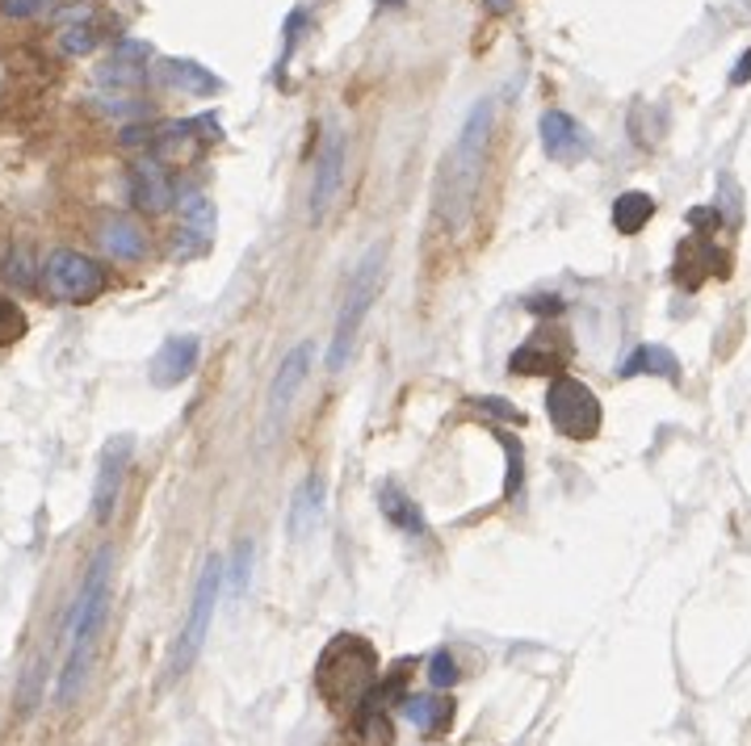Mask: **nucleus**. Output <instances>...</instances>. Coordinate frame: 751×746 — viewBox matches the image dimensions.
Listing matches in <instances>:
<instances>
[{
  "instance_id": "10",
  "label": "nucleus",
  "mask_w": 751,
  "mask_h": 746,
  "mask_svg": "<svg viewBox=\"0 0 751 746\" xmlns=\"http://www.w3.org/2000/svg\"><path fill=\"white\" fill-rule=\"evenodd\" d=\"M126 197H130V206L139 215H164L177 202V185L164 172V164L156 156H148L139 159V164H130V172H126Z\"/></svg>"
},
{
  "instance_id": "9",
  "label": "nucleus",
  "mask_w": 751,
  "mask_h": 746,
  "mask_svg": "<svg viewBox=\"0 0 751 746\" xmlns=\"http://www.w3.org/2000/svg\"><path fill=\"white\" fill-rule=\"evenodd\" d=\"M311 365H315L311 344H298V348H290L282 357V365L273 373V386H269V399H265V433H273V428L282 424V415L290 411V403H294L298 386L307 382Z\"/></svg>"
},
{
  "instance_id": "3",
  "label": "nucleus",
  "mask_w": 751,
  "mask_h": 746,
  "mask_svg": "<svg viewBox=\"0 0 751 746\" xmlns=\"http://www.w3.org/2000/svg\"><path fill=\"white\" fill-rule=\"evenodd\" d=\"M378 687V654L366 638L341 633L332 638L319 663H315V692L323 696L328 709L336 713H357Z\"/></svg>"
},
{
  "instance_id": "15",
  "label": "nucleus",
  "mask_w": 751,
  "mask_h": 746,
  "mask_svg": "<svg viewBox=\"0 0 751 746\" xmlns=\"http://www.w3.org/2000/svg\"><path fill=\"white\" fill-rule=\"evenodd\" d=\"M722 265H726V256H718V248H714L710 240H701V235H697V240H689V244L680 248V260H676V281H680L685 290H697L701 281L714 278V273H718V278H726V269H722Z\"/></svg>"
},
{
  "instance_id": "11",
  "label": "nucleus",
  "mask_w": 751,
  "mask_h": 746,
  "mask_svg": "<svg viewBox=\"0 0 751 746\" xmlns=\"http://www.w3.org/2000/svg\"><path fill=\"white\" fill-rule=\"evenodd\" d=\"M537 130H542V152L555 164H575V159H584L593 152L588 130L575 123L571 114H563V110H546Z\"/></svg>"
},
{
  "instance_id": "32",
  "label": "nucleus",
  "mask_w": 751,
  "mask_h": 746,
  "mask_svg": "<svg viewBox=\"0 0 751 746\" xmlns=\"http://www.w3.org/2000/svg\"><path fill=\"white\" fill-rule=\"evenodd\" d=\"M101 110L114 114V118H143L148 114V105L135 101V97H101Z\"/></svg>"
},
{
  "instance_id": "34",
  "label": "nucleus",
  "mask_w": 751,
  "mask_h": 746,
  "mask_svg": "<svg viewBox=\"0 0 751 746\" xmlns=\"http://www.w3.org/2000/svg\"><path fill=\"white\" fill-rule=\"evenodd\" d=\"M504 449H508V487H504V491L512 496V491H521V445H512V440L504 436Z\"/></svg>"
},
{
  "instance_id": "16",
  "label": "nucleus",
  "mask_w": 751,
  "mask_h": 746,
  "mask_svg": "<svg viewBox=\"0 0 751 746\" xmlns=\"http://www.w3.org/2000/svg\"><path fill=\"white\" fill-rule=\"evenodd\" d=\"M160 76L173 85V89H181L189 97H215L222 93V80L211 72V67H202L198 60H164L160 67Z\"/></svg>"
},
{
  "instance_id": "13",
  "label": "nucleus",
  "mask_w": 751,
  "mask_h": 746,
  "mask_svg": "<svg viewBox=\"0 0 751 746\" xmlns=\"http://www.w3.org/2000/svg\"><path fill=\"white\" fill-rule=\"evenodd\" d=\"M97 244H101V252H105L110 260H118V265H139V260L148 256V231H143V222H135V218L110 215L97 227Z\"/></svg>"
},
{
  "instance_id": "30",
  "label": "nucleus",
  "mask_w": 751,
  "mask_h": 746,
  "mask_svg": "<svg viewBox=\"0 0 751 746\" xmlns=\"http://www.w3.org/2000/svg\"><path fill=\"white\" fill-rule=\"evenodd\" d=\"M303 26H307V13L294 9V13L285 17V47H282V55H278V80H282L285 67H290V55H294V47H298V38H303Z\"/></svg>"
},
{
  "instance_id": "33",
  "label": "nucleus",
  "mask_w": 751,
  "mask_h": 746,
  "mask_svg": "<svg viewBox=\"0 0 751 746\" xmlns=\"http://www.w3.org/2000/svg\"><path fill=\"white\" fill-rule=\"evenodd\" d=\"M118 143L123 147H152L156 143V126H123Z\"/></svg>"
},
{
  "instance_id": "14",
  "label": "nucleus",
  "mask_w": 751,
  "mask_h": 746,
  "mask_svg": "<svg viewBox=\"0 0 751 746\" xmlns=\"http://www.w3.org/2000/svg\"><path fill=\"white\" fill-rule=\"evenodd\" d=\"M341 181H345V139L332 134V139L323 143L319 159H315V189H311V218L315 222L328 215L332 197L341 193Z\"/></svg>"
},
{
  "instance_id": "18",
  "label": "nucleus",
  "mask_w": 751,
  "mask_h": 746,
  "mask_svg": "<svg viewBox=\"0 0 751 746\" xmlns=\"http://www.w3.org/2000/svg\"><path fill=\"white\" fill-rule=\"evenodd\" d=\"M404 713L420 734L437 738V734H445L454 725V700H441V696H404Z\"/></svg>"
},
{
  "instance_id": "31",
  "label": "nucleus",
  "mask_w": 751,
  "mask_h": 746,
  "mask_svg": "<svg viewBox=\"0 0 751 746\" xmlns=\"http://www.w3.org/2000/svg\"><path fill=\"white\" fill-rule=\"evenodd\" d=\"M429 684L433 687H454L458 684V663L449 651H437L429 658Z\"/></svg>"
},
{
  "instance_id": "29",
  "label": "nucleus",
  "mask_w": 751,
  "mask_h": 746,
  "mask_svg": "<svg viewBox=\"0 0 751 746\" xmlns=\"http://www.w3.org/2000/svg\"><path fill=\"white\" fill-rule=\"evenodd\" d=\"M60 0H0V17L9 22H30V17H47L55 13Z\"/></svg>"
},
{
  "instance_id": "12",
  "label": "nucleus",
  "mask_w": 751,
  "mask_h": 746,
  "mask_svg": "<svg viewBox=\"0 0 751 746\" xmlns=\"http://www.w3.org/2000/svg\"><path fill=\"white\" fill-rule=\"evenodd\" d=\"M198 352H202L198 336H168V340L156 348L152 365H148V377H152V386H160V390H168V386H181L189 373L198 370Z\"/></svg>"
},
{
  "instance_id": "6",
  "label": "nucleus",
  "mask_w": 751,
  "mask_h": 746,
  "mask_svg": "<svg viewBox=\"0 0 751 746\" xmlns=\"http://www.w3.org/2000/svg\"><path fill=\"white\" fill-rule=\"evenodd\" d=\"M546 420L567 440H593L600 433V403L580 377H555L546 390Z\"/></svg>"
},
{
  "instance_id": "4",
  "label": "nucleus",
  "mask_w": 751,
  "mask_h": 746,
  "mask_svg": "<svg viewBox=\"0 0 751 746\" xmlns=\"http://www.w3.org/2000/svg\"><path fill=\"white\" fill-rule=\"evenodd\" d=\"M382 269H386V244H374L348 278L345 303H341V314H336V332H332V348H328V370H345L348 348L361 332V319L370 314L378 290H382Z\"/></svg>"
},
{
  "instance_id": "23",
  "label": "nucleus",
  "mask_w": 751,
  "mask_h": 746,
  "mask_svg": "<svg viewBox=\"0 0 751 746\" xmlns=\"http://www.w3.org/2000/svg\"><path fill=\"white\" fill-rule=\"evenodd\" d=\"M378 507H382V516H386L391 525H399L404 532H424V516H420V507H416V503H411L395 483H386V487L378 491Z\"/></svg>"
},
{
  "instance_id": "2",
  "label": "nucleus",
  "mask_w": 751,
  "mask_h": 746,
  "mask_svg": "<svg viewBox=\"0 0 751 746\" xmlns=\"http://www.w3.org/2000/svg\"><path fill=\"white\" fill-rule=\"evenodd\" d=\"M110 562L114 554L110 550H97V558L89 562V575L80 583V595H76V608H72V646H67V663H63V676H60V692L55 700L60 705H72L76 692L85 684L89 676V663H93V646H97V633L105 625V613H110Z\"/></svg>"
},
{
  "instance_id": "27",
  "label": "nucleus",
  "mask_w": 751,
  "mask_h": 746,
  "mask_svg": "<svg viewBox=\"0 0 751 746\" xmlns=\"http://www.w3.org/2000/svg\"><path fill=\"white\" fill-rule=\"evenodd\" d=\"M26 311L13 303V298H0V348H9V344H17L26 336Z\"/></svg>"
},
{
  "instance_id": "19",
  "label": "nucleus",
  "mask_w": 751,
  "mask_h": 746,
  "mask_svg": "<svg viewBox=\"0 0 751 746\" xmlns=\"http://www.w3.org/2000/svg\"><path fill=\"white\" fill-rule=\"evenodd\" d=\"M642 373L663 377V382H680V361H676L667 348H659V344H642V348H634L626 357L622 377H642Z\"/></svg>"
},
{
  "instance_id": "22",
  "label": "nucleus",
  "mask_w": 751,
  "mask_h": 746,
  "mask_svg": "<svg viewBox=\"0 0 751 746\" xmlns=\"http://www.w3.org/2000/svg\"><path fill=\"white\" fill-rule=\"evenodd\" d=\"M55 42H60L63 60H85V55H93L97 51L101 34H97V26L89 22V13H80V17H72V22L55 34Z\"/></svg>"
},
{
  "instance_id": "37",
  "label": "nucleus",
  "mask_w": 751,
  "mask_h": 746,
  "mask_svg": "<svg viewBox=\"0 0 751 746\" xmlns=\"http://www.w3.org/2000/svg\"><path fill=\"white\" fill-rule=\"evenodd\" d=\"M382 4H404V0H382Z\"/></svg>"
},
{
  "instance_id": "36",
  "label": "nucleus",
  "mask_w": 751,
  "mask_h": 746,
  "mask_svg": "<svg viewBox=\"0 0 751 746\" xmlns=\"http://www.w3.org/2000/svg\"><path fill=\"white\" fill-rule=\"evenodd\" d=\"M487 4H492V9H496V13H500V9H508V0H487Z\"/></svg>"
},
{
  "instance_id": "1",
  "label": "nucleus",
  "mask_w": 751,
  "mask_h": 746,
  "mask_svg": "<svg viewBox=\"0 0 751 746\" xmlns=\"http://www.w3.org/2000/svg\"><path fill=\"white\" fill-rule=\"evenodd\" d=\"M492 123H496V105L479 101L467 114L462 130H458L454 152L445 156V172H441L437 189V215L449 227H462L467 215L474 210V193H479V181H483V156H487Z\"/></svg>"
},
{
  "instance_id": "26",
  "label": "nucleus",
  "mask_w": 751,
  "mask_h": 746,
  "mask_svg": "<svg viewBox=\"0 0 751 746\" xmlns=\"http://www.w3.org/2000/svg\"><path fill=\"white\" fill-rule=\"evenodd\" d=\"M357 738H361L357 746H391L395 730L382 713V705H361L357 709Z\"/></svg>"
},
{
  "instance_id": "7",
  "label": "nucleus",
  "mask_w": 751,
  "mask_h": 746,
  "mask_svg": "<svg viewBox=\"0 0 751 746\" xmlns=\"http://www.w3.org/2000/svg\"><path fill=\"white\" fill-rule=\"evenodd\" d=\"M219 583H222V562L211 558L202 566V579L193 588V604H189V621L173 646V658H168V676H186L193 667V658L202 654V642H206V629H211V617H215V600H219Z\"/></svg>"
},
{
  "instance_id": "25",
  "label": "nucleus",
  "mask_w": 751,
  "mask_h": 746,
  "mask_svg": "<svg viewBox=\"0 0 751 746\" xmlns=\"http://www.w3.org/2000/svg\"><path fill=\"white\" fill-rule=\"evenodd\" d=\"M559 365H563V357L550 352V348H542V340H530L525 348H517L512 361H508L512 373H555Z\"/></svg>"
},
{
  "instance_id": "8",
  "label": "nucleus",
  "mask_w": 751,
  "mask_h": 746,
  "mask_svg": "<svg viewBox=\"0 0 751 746\" xmlns=\"http://www.w3.org/2000/svg\"><path fill=\"white\" fill-rule=\"evenodd\" d=\"M130 453H135V440H130V436H114V440L101 449L97 483H93L97 525H110V520H114V507H118V496H123V478H126V466H130Z\"/></svg>"
},
{
  "instance_id": "5",
  "label": "nucleus",
  "mask_w": 751,
  "mask_h": 746,
  "mask_svg": "<svg viewBox=\"0 0 751 746\" xmlns=\"http://www.w3.org/2000/svg\"><path fill=\"white\" fill-rule=\"evenodd\" d=\"M42 281H47L51 298L72 303V307H85V303H93V298L105 294L110 273L97 265L93 256H85V252L55 248L47 256V265H42Z\"/></svg>"
},
{
  "instance_id": "17",
  "label": "nucleus",
  "mask_w": 751,
  "mask_h": 746,
  "mask_svg": "<svg viewBox=\"0 0 751 746\" xmlns=\"http://www.w3.org/2000/svg\"><path fill=\"white\" fill-rule=\"evenodd\" d=\"M319 512H323V478H319V474H307V478L298 483L294 499H290V537L303 541V537L319 525Z\"/></svg>"
},
{
  "instance_id": "24",
  "label": "nucleus",
  "mask_w": 751,
  "mask_h": 746,
  "mask_svg": "<svg viewBox=\"0 0 751 746\" xmlns=\"http://www.w3.org/2000/svg\"><path fill=\"white\" fill-rule=\"evenodd\" d=\"M148 76H152V67H148V63L118 60V55H110V60L97 67L101 89H139V85H148Z\"/></svg>"
},
{
  "instance_id": "35",
  "label": "nucleus",
  "mask_w": 751,
  "mask_h": 746,
  "mask_svg": "<svg viewBox=\"0 0 751 746\" xmlns=\"http://www.w3.org/2000/svg\"><path fill=\"white\" fill-rule=\"evenodd\" d=\"M748 80H751V51L748 55H739L735 72H730V85H748Z\"/></svg>"
},
{
  "instance_id": "21",
  "label": "nucleus",
  "mask_w": 751,
  "mask_h": 746,
  "mask_svg": "<svg viewBox=\"0 0 751 746\" xmlns=\"http://www.w3.org/2000/svg\"><path fill=\"white\" fill-rule=\"evenodd\" d=\"M655 215V197L651 193H638V189H629L622 193L618 202H613V227L622 231V235H638L647 222Z\"/></svg>"
},
{
  "instance_id": "20",
  "label": "nucleus",
  "mask_w": 751,
  "mask_h": 746,
  "mask_svg": "<svg viewBox=\"0 0 751 746\" xmlns=\"http://www.w3.org/2000/svg\"><path fill=\"white\" fill-rule=\"evenodd\" d=\"M177 210H181V227L189 231H198L202 240H211L215 244V202L202 193V189H181L177 193Z\"/></svg>"
},
{
  "instance_id": "28",
  "label": "nucleus",
  "mask_w": 751,
  "mask_h": 746,
  "mask_svg": "<svg viewBox=\"0 0 751 746\" xmlns=\"http://www.w3.org/2000/svg\"><path fill=\"white\" fill-rule=\"evenodd\" d=\"M714 210H718V218H726L730 227L743 218V193H739V185H735L730 172H722L718 177V202H714Z\"/></svg>"
}]
</instances>
